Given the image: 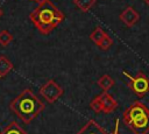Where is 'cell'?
<instances>
[{"label": "cell", "mask_w": 149, "mask_h": 134, "mask_svg": "<svg viewBox=\"0 0 149 134\" xmlns=\"http://www.w3.org/2000/svg\"><path fill=\"white\" fill-rule=\"evenodd\" d=\"M34 26L42 34H49L64 20V14L50 0H44L29 15Z\"/></svg>", "instance_id": "6da1fadb"}, {"label": "cell", "mask_w": 149, "mask_h": 134, "mask_svg": "<svg viewBox=\"0 0 149 134\" xmlns=\"http://www.w3.org/2000/svg\"><path fill=\"white\" fill-rule=\"evenodd\" d=\"M9 108L24 124H30L44 110V104L31 90L26 89L10 101Z\"/></svg>", "instance_id": "7a4b0ae2"}, {"label": "cell", "mask_w": 149, "mask_h": 134, "mask_svg": "<svg viewBox=\"0 0 149 134\" xmlns=\"http://www.w3.org/2000/svg\"><path fill=\"white\" fill-rule=\"evenodd\" d=\"M123 122L134 134L149 133V108L141 101H134L122 114Z\"/></svg>", "instance_id": "3957f363"}, {"label": "cell", "mask_w": 149, "mask_h": 134, "mask_svg": "<svg viewBox=\"0 0 149 134\" xmlns=\"http://www.w3.org/2000/svg\"><path fill=\"white\" fill-rule=\"evenodd\" d=\"M122 73L128 78L127 84L135 96H137L139 98H142L149 92V78L142 71H139L137 75L134 77L129 76L126 71H123Z\"/></svg>", "instance_id": "277c9868"}, {"label": "cell", "mask_w": 149, "mask_h": 134, "mask_svg": "<svg viewBox=\"0 0 149 134\" xmlns=\"http://www.w3.org/2000/svg\"><path fill=\"white\" fill-rule=\"evenodd\" d=\"M63 89L54 80L50 79L48 80L41 89H40V93L42 94V97L50 104L55 103L62 94H63Z\"/></svg>", "instance_id": "5b68a950"}, {"label": "cell", "mask_w": 149, "mask_h": 134, "mask_svg": "<svg viewBox=\"0 0 149 134\" xmlns=\"http://www.w3.org/2000/svg\"><path fill=\"white\" fill-rule=\"evenodd\" d=\"M139 19H140V14L137 13L136 9H134V8L130 7V6L126 7V8L121 12V14H120V20H121L127 27L134 26V24L139 21Z\"/></svg>", "instance_id": "8992f818"}, {"label": "cell", "mask_w": 149, "mask_h": 134, "mask_svg": "<svg viewBox=\"0 0 149 134\" xmlns=\"http://www.w3.org/2000/svg\"><path fill=\"white\" fill-rule=\"evenodd\" d=\"M100 98H101V104H102V112L104 113H112L116 106H118V103L116 100L107 92V91H104L101 94H99Z\"/></svg>", "instance_id": "52a82bcc"}, {"label": "cell", "mask_w": 149, "mask_h": 134, "mask_svg": "<svg viewBox=\"0 0 149 134\" xmlns=\"http://www.w3.org/2000/svg\"><path fill=\"white\" fill-rule=\"evenodd\" d=\"M76 134H107V133L94 120H88V122L81 129H79V132H77Z\"/></svg>", "instance_id": "ba28073f"}, {"label": "cell", "mask_w": 149, "mask_h": 134, "mask_svg": "<svg viewBox=\"0 0 149 134\" xmlns=\"http://www.w3.org/2000/svg\"><path fill=\"white\" fill-rule=\"evenodd\" d=\"M0 134H27V133L22 129V127L16 121H12L0 132Z\"/></svg>", "instance_id": "9c48e42d"}, {"label": "cell", "mask_w": 149, "mask_h": 134, "mask_svg": "<svg viewBox=\"0 0 149 134\" xmlns=\"http://www.w3.org/2000/svg\"><path fill=\"white\" fill-rule=\"evenodd\" d=\"M13 64L6 56H0V77H5L9 71H12Z\"/></svg>", "instance_id": "30bf717a"}, {"label": "cell", "mask_w": 149, "mask_h": 134, "mask_svg": "<svg viewBox=\"0 0 149 134\" xmlns=\"http://www.w3.org/2000/svg\"><path fill=\"white\" fill-rule=\"evenodd\" d=\"M98 85L104 90V91H108L113 85H114V79L108 76V75H104L98 79Z\"/></svg>", "instance_id": "8fae6325"}, {"label": "cell", "mask_w": 149, "mask_h": 134, "mask_svg": "<svg viewBox=\"0 0 149 134\" xmlns=\"http://www.w3.org/2000/svg\"><path fill=\"white\" fill-rule=\"evenodd\" d=\"M73 3L81 12H88L95 3V0H73Z\"/></svg>", "instance_id": "7c38bea8"}, {"label": "cell", "mask_w": 149, "mask_h": 134, "mask_svg": "<svg viewBox=\"0 0 149 134\" xmlns=\"http://www.w3.org/2000/svg\"><path fill=\"white\" fill-rule=\"evenodd\" d=\"M105 35H106V33H105L100 27H95L94 30L90 34V38H91L92 42H94V43L98 45V44L100 43V41L104 38Z\"/></svg>", "instance_id": "4fadbf2b"}, {"label": "cell", "mask_w": 149, "mask_h": 134, "mask_svg": "<svg viewBox=\"0 0 149 134\" xmlns=\"http://www.w3.org/2000/svg\"><path fill=\"white\" fill-rule=\"evenodd\" d=\"M13 41V35L8 30H1L0 31V44L2 47H7Z\"/></svg>", "instance_id": "5bb4252c"}, {"label": "cell", "mask_w": 149, "mask_h": 134, "mask_svg": "<svg viewBox=\"0 0 149 134\" xmlns=\"http://www.w3.org/2000/svg\"><path fill=\"white\" fill-rule=\"evenodd\" d=\"M90 107L94 111V113H100V112H102V104H101V98H100V96H98V97H95L92 101H91V104H90Z\"/></svg>", "instance_id": "9a60e30c"}, {"label": "cell", "mask_w": 149, "mask_h": 134, "mask_svg": "<svg viewBox=\"0 0 149 134\" xmlns=\"http://www.w3.org/2000/svg\"><path fill=\"white\" fill-rule=\"evenodd\" d=\"M112 44H113V40L106 34V35L104 36V38L100 41V43L98 44V47H99L100 49H102V50H107V49L111 48Z\"/></svg>", "instance_id": "2e32d148"}, {"label": "cell", "mask_w": 149, "mask_h": 134, "mask_svg": "<svg viewBox=\"0 0 149 134\" xmlns=\"http://www.w3.org/2000/svg\"><path fill=\"white\" fill-rule=\"evenodd\" d=\"M111 134H120V133H119V120H118V119L115 120V128H114L113 133H111Z\"/></svg>", "instance_id": "e0dca14e"}, {"label": "cell", "mask_w": 149, "mask_h": 134, "mask_svg": "<svg viewBox=\"0 0 149 134\" xmlns=\"http://www.w3.org/2000/svg\"><path fill=\"white\" fill-rule=\"evenodd\" d=\"M31 1H35V2H37V3H41V2H43L44 0H31Z\"/></svg>", "instance_id": "ac0fdd59"}, {"label": "cell", "mask_w": 149, "mask_h": 134, "mask_svg": "<svg viewBox=\"0 0 149 134\" xmlns=\"http://www.w3.org/2000/svg\"><path fill=\"white\" fill-rule=\"evenodd\" d=\"M144 2H146V3L148 5V6H149V0H144Z\"/></svg>", "instance_id": "d6986e66"}, {"label": "cell", "mask_w": 149, "mask_h": 134, "mask_svg": "<svg viewBox=\"0 0 149 134\" xmlns=\"http://www.w3.org/2000/svg\"><path fill=\"white\" fill-rule=\"evenodd\" d=\"M1 15H2V10L0 9V17H1Z\"/></svg>", "instance_id": "ffe728a7"}]
</instances>
